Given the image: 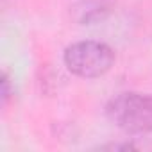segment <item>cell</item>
Returning a JSON list of instances; mask_svg holds the SVG:
<instances>
[{"mask_svg": "<svg viewBox=\"0 0 152 152\" xmlns=\"http://www.w3.org/2000/svg\"><path fill=\"white\" fill-rule=\"evenodd\" d=\"M106 115L125 132H152V95L134 91L120 93L107 102Z\"/></svg>", "mask_w": 152, "mask_h": 152, "instance_id": "6da1fadb", "label": "cell"}, {"mask_svg": "<svg viewBox=\"0 0 152 152\" xmlns=\"http://www.w3.org/2000/svg\"><path fill=\"white\" fill-rule=\"evenodd\" d=\"M115 63V52L100 41H79L64 50V64L73 73L84 79H95L107 73Z\"/></svg>", "mask_w": 152, "mask_h": 152, "instance_id": "7a4b0ae2", "label": "cell"}, {"mask_svg": "<svg viewBox=\"0 0 152 152\" xmlns=\"http://www.w3.org/2000/svg\"><path fill=\"white\" fill-rule=\"evenodd\" d=\"M11 95H13V91H11V81H9L7 72H4V73H2V104H4V106L9 102Z\"/></svg>", "mask_w": 152, "mask_h": 152, "instance_id": "3957f363", "label": "cell"}]
</instances>
